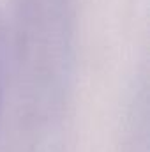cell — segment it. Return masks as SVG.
Wrapping results in <instances>:
<instances>
[{"instance_id":"obj_1","label":"cell","mask_w":150,"mask_h":152,"mask_svg":"<svg viewBox=\"0 0 150 152\" xmlns=\"http://www.w3.org/2000/svg\"><path fill=\"white\" fill-rule=\"evenodd\" d=\"M9 88H11V60L5 39L0 34V120L4 117V110L7 104Z\"/></svg>"}]
</instances>
